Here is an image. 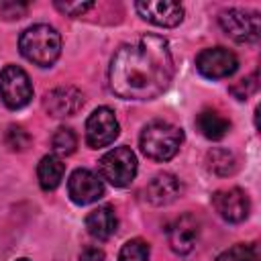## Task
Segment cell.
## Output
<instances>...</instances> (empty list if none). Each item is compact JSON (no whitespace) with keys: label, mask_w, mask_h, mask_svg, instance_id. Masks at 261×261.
Wrapping results in <instances>:
<instances>
[{"label":"cell","mask_w":261,"mask_h":261,"mask_svg":"<svg viewBox=\"0 0 261 261\" xmlns=\"http://www.w3.org/2000/svg\"><path fill=\"white\" fill-rule=\"evenodd\" d=\"M171 80V49L157 35H143L135 43L122 45L108 67L110 88L124 100H153L169 88Z\"/></svg>","instance_id":"1"},{"label":"cell","mask_w":261,"mask_h":261,"mask_svg":"<svg viewBox=\"0 0 261 261\" xmlns=\"http://www.w3.org/2000/svg\"><path fill=\"white\" fill-rule=\"evenodd\" d=\"M18 49L24 59L39 67H49L57 61L61 53V37L57 29L49 24H33L22 31L18 39Z\"/></svg>","instance_id":"2"},{"label":"cell","mask_w":261,"mask_h":261,"mask_svg":"<svg viewBox=\"0 0 261 261\" xmlns=\"http://www.w3.org/2000/svg\"><path fill=\"white\" fill-rule=\"evenodd\" d=\"M141 151L153 159V161H169L181 147L184 143V133L179 126L165 122V120H155L149 122L143 133H141Z\"/></svg>","instance_id":"3"},{"label":"cell","mask_w":261,"mask_h":261,"mask_svg":"<svg viewBox=\"0 0 261 261\" xmlns=\"http://www.w3.org/2000/svg\"><path fill=\"white\" fill-rule=\"evenodd\" d=\"M102 179L114 188H126L137 175V157L128 147H114L98 161Z\"/></svg>","instance_id":"4"},{"label":"cell","mask_w":261,"mask_h":261,"mask_svg":"<svg viewBox=\"0 0 261 261\" xmlns=\"http://www.w3.org/2000/svg\"><path fill=\"white\" fill-rule=\"evenodd\" d=\"M0 98L12 110H18L31 102L33 86L24 69L18 65H6L0 71Z\"/></svg>","instance_id":"5"},{"label":"cell","mask_w":261,"mask_h":261,"mask_svg":"<svg viewBox=\"0 0 261 261\" xmlns=\"http://www.w3.org/2000/svg\"><path fill=\"white\" fill-rule=\"evenodd\" d=\"M218 22L222 31L237 43H255L259 39V14L243 8H228L220 12Z\"/></svg>","instance_id":"6"},{"label":"cell","mask_w":261,"mask_h":261,"mask_svg":"<svg viewBox=\"0 0 261 261\" xmlns=\"http://www.w3.org/2000/svg\"><path fill=\"white\" fill-rule=\"evenodd\" d=\"M239 67V59L232 51L224 49V47H210V49H202L196 55V69L208 77V80H222L228 77L237 71Z\"/></svg>","instance_id":"7"},{"label":"cell","mask_w":261,"mask_h":261,"mask_svg":"<svg viewBox=\"0 0 261 261\" xmlns=\"http://www.w3.org/2000/svg\"><path fill=\"white\" fill-rule=\"evenodd\" d=\"M118 120L108 106L96 108L86 120V143L92 149H102L118 137Z\"/></svg>","instance_id":"8"},{"label":"cell","mask_w":261,"mask_h":261,"mask_svg":"<svg viewBox=\"0 0 261 261\" xmlns=\"http://www.w3.org/2000/svg\"><path fill=\"white\" fill-rule=\"evenodd\" d=\"M212 206L218 212V216L224 218L226 222H243L251 210L249 196L241 188H228V190L214 192Z\"/></svg>","instance_id":"9"},{"label":"cell","mask_w":261,"mask_h":261,"mask_svg":"<svg viewBox=\"0 0 261 261\" xmlns=\"http://www.w3.org/2000/svg\"><path fill=\"white\" fill-rule=\"evenodd\" d=\"M67 194L75 204L86 206V204L98 202L104 196V184L94 171L75 169L67 179Z\"/></svg>","instance_id":"10"},{"label":"cell","mask_w":261,"mask_h":261,"mask_svg":"<svg viewBox=\"0 0 261 261\" xmlns=\"http://www.w3.org/2000/svg\"><path fill=\"white\" fill-rule=\"evenodd\" d=\"M141 18L157 27H177L184 20V8L179 2L169 0H145L135 4Z\"/></svg>","instance_id":"11"},{"label":"cell","mask_w":261,"mask_h":261,"mask_svg":"<svg viewBox=\"0 0 261 261\" xmlns=\"http://www.w3.org/2000/svg\"><path fill=\"white\" fill-rule=\"evenodd\" d=\"M43 106L55 118L73 116L84 106V94L73 86H61L45 94Z\"/></svg>","instance_id":"12"},{"label":"cell","mask_w":261,"mask_h":261,"mask_svg":"<svg viewBox=\"0 0 261 261\" xmlns=\"http://www.w3.org/2000/svg\"><path fill=\"white\" fill-rule=\"evenodd\" d=\"M198 237H200V220L194 214L186 212L169 228V247L177 255H188L196 247Z\"/></svg>","instance_id":"13"},{"label":"cell","mask_w":261,"mask_h":261,"mask_svg":"<svg viewBox=\"0 0 261 261\" xmlns=\"http://www.w3.org/2000/svg\"><path fill=\"white\" fill-rule=\"evenodd\" d=\"M181 181L173 173H157L145 188V196L153 206H167L181 194Z\"/></svg>","instance_id":"14"},{"label":"cell","mask_w":261,"mask_h":261,"mask_svg":"<svg viewBox=\"0 0 261 261\" xmlns=\"http://www.w3.org/2000/svg\"><path fill=\"white\" fill-rule=\"evenodd\" d=\"M116 226H118L116 212H114V208L108 206V204L94 208V210L86 216V228H88V232H90L94 239H98V241L110 239V237L116 232Z\"/></svg>","instance_id":"15"},{"label":"cell","mask_w":261,"mask_h":261,"mask_svg":"<svg viewBox=\"0 0 261 261\" xmlns=\"http://www.w3.org/2000/svg\"><path fill=\"white\" fill-rule=\"evenodd\" d=\"M63 173H65V165L59 157L55 155H45L41 161H39V167H37V177H39V186L45 190V192H51L55 190L61 179H63Z\"/></svg>","instance_id":"16"},{"label":"cell","mask_w":261,"mask_h":261,"mask_svg":"<svg viewBox=\"0 0 261 261\" xmlns=\"http://www.w3.org/2000/svg\"><path fill=\"white\" fill-rule=\"evenodd\" d=\"M196 126H198V130H200L206 139L218 141V139H222V137L228 133L230 122H228L220 112H216V110H202V112L196 116Z\"/></svg>","instance_id":"17"},{"label":"cell","mask_w":261,"mask_h":261,"mask_svg":"<svg viewBox=\"0 0 261 261\" xmlns=\"http://www.w3.org/2000/svg\"><path fill=\"white\" fill-rule=\"evenodd\" d=\"M206 163H208V169L212 173L220 175V177L232 175L237 171V157L228 149H212V151H208Z\"/></svg>","instance_id":"18"},{"label":"cell","mask_w":261,"mask_h":261,"mask_svg":"<svg viewBox=\"0 0 261 261\" xmlns=\"http://www.w3.org/2000/svg\"><path fill=\"white\" fill-rule=\"evenodd\" d=\"M51 147H53V151L57 155H71L75 151V147H77V137H75V133L71 128L59 126L51 137Z\"/></svg>","instance_id":"19"},{"label":"cell","mask_w":261,"mask_h":261,"mask_svg":"<svg viewBox=\"0 0 261 261\" xmlns=\"http://www.w3.org/2000/svg\"><path fill=\"white\" fill-rule=\"evenodd\" d=\"M257 259H259V251L255 243H239L216 257V261H257Z\"/></svg>","instance_id":"20"},{"label":"cell","mask_w":261,"mask_h":261,"mask_svg":"<svg viewBox=\"0 0 261 261\" xmlns=\"http://www.w3.org/2000/svg\"><path fill=\"white\" fill-rule=\"evenodd\" d=\"M118 261H149V245L143 239H130L122 245Z\"/></svg>","instance_id":"21"},{"label":"cell","mask_w":261,"mask_h":261,"mask_svg":"<svg viewBox=\"0 0 261 261\" xmlns=\"http://www.w3.org/2000/svg\"><path fill=\"white\" fill-rule=\"evenodd\" d=\"M4 139H6V145H8L12 151H24V149L31 145V137H29V133H27L22 126H16V124L8 126Z\"/></svg>","instance_id":"22"},{"label":"cell","mask_w":261,"mask_h":261,"mask_svg":"<svg viewBox=\"0 0 261 261\" xmlns=\"http://www.w3.org/2000/svg\"><path fill=\"white\" fill-rule=\"evenodd\" d=\"M255 92H257V73H253L251 77H245V80L237 82L234 86H230V94L237 100H247Z\"/></svg>","instance_id":"23"},{"label":"cell","mask_w":261,"mask_h":261,"mask_svg":"<svg viewBox=\"0 0 261 261\" xmlns=\"http://www.w3.org/2000/svg\"><path fill=\"white\" fill-rule=\"evenodd\" d=\"M92 6H94L92 2H63V0H57V2H55V8L61 10V12L67 14V16H80V14H84L86 10H90Z\"/></svg>","instance_id":"24"},{"label":"cell","mask_w":261,"mask_h":261,"mask_svg":"<svg viewBox=\"0 0 261 261\" xmlns=\"http://www.w3.org/2000/svg\"><path fill=\"white\" fill-rule=\"evenodd\" d=\"M27 12V4L24 2H14V0H6L0 4V16L12 20V18H20Z\"/></svg>","instance_id":"25"},{"label":"cell","mask_w":261,"mask_h":261,"mask_svg":"<svg viewBox=\"0 0 261 261\" xmlns=\"http://www.w3.org/2000/svg\"><path fill=\"white\" fill-rule=\"evenodd\" d=\"M80 261H104V251L100 247L88 245L84 247V251L80 253Z\"/></svg>","instance_id":"26"},{"label":"cell","mask_w":261,"mask_h":261,"mask_svg":"<svg viewBox=\"0 0 261 261\" xmlns=\"http://www.w3.org/2000/svg\"><path fill=\"white\" fill-rule=\"evenodd\" d=\"M16 261H31V259H24V257H20V259H16Z\"/></svg>","instance_id":"27"},{"label":"cell","mask_w":261,"mask_h":261,"mask_svg":"<svg viewBox=\"0 0 261 261\" xmlns=\"http://www.w3.org/2000/svg\"><path fill=\"white\" fill-rule=\"evenodd\" d=\"M0 261H2V253H0Z\"/></svg>","instance_id":"28"}]
</instances>
